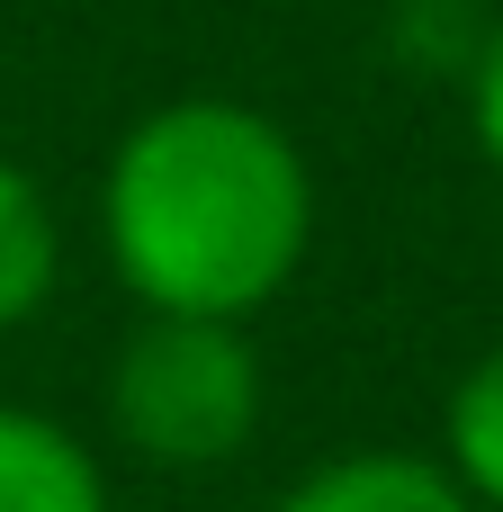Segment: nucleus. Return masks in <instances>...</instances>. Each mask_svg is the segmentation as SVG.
<instances>
[{"instance_id":"obj_2","label":"nucleus","mask_w":503,"mask_h":512,"mask_svg":"<svg viewBox=\"0 0 503 512\" xmlns=\"http://www.w3.org/2000/svg\"><path fill=\"white\" fill-rule=\"evenodd\" d=\"M117 432L162 468H216L261 432V360L243 324L216 315H153L108 369Z\"/></svg>"},{"instance_id":"obj_3","label":"nucleus","mask_w":503,"mask_h":512,"mask_svg":"<svg viewBox=\"0 0 503 512\" xmlns=\"http://www.w3.org/2000/svg\"><path fill=\"white\" fill-rule=\"evenodd\" d=\"M270 512H477V504H468V486L441 459L351 450V459H324L315 477H297Z\"/></svg>"},{"instance_id":"obj_4","label":"nucleus","mask_w":503,"mask_h":512,"mask_svg":"<svg viewBox=\"0 0 503 512\" xmlns=\"http://www.w3.org/2000/svg\"><path fill=\"white\" fill-rule=\"evenodd\" d=\"M0 512H108L99 459L27 405H0Z\"/></svg>"},{"instance_id":"obj_6","label":"nucleus","mask_w":503,"mask_h":512,"mask_svg":"<svg viewBox=\"0 0 503 512\" xmlns=\"http://www.w3.org/2000/svg\"><path fill=\"white\" fill-rule=\"evenodd\" d=\"M477 512H503V342L450 387V459H441Z\"/></svg>"},{"instance_id":"obj_7","label":"nucleus","mask_w":503,"mask_h":512,"mask_svg":"<svg viewBox=\"0 0 503 512\" xmlns=\"http://www.w3.org/2000/svg\"><path fill=\"white\" fill-rule=\"evenodd\" d=\"M468 126H477L486 162L503 171V18L477 36V54H468Z\"/></svg>"},{"instance_id":"obj_1","label":"nucleus","mask_w":503,"mask_h":512,"mask_svg":"<svg viewBox=\"0 0 503 512\" xmlns=\"http://www.w3.org/2000/svg\"><path fill=\"white\" fill-rule=\"evenodd\" d=\"M99 234L144 315L243 324L297 279L315 243V180L279 117L243 99H171L108 153Z\"/></svg>"},{"instance_id":"obj_5","label":"nucleus","mask_w":503,"mask_h":512,"mask_svg":"<svg viewBox=\"0 0 503 512\" xmlns=\"http://www.w3.org/2000/svg\"><path fill=\"white\" fill-rule=\"evenodd\" d=\"M54 270H63V225H54V198L0 153V333L27 324L45 297H54Z\"/></svg>"}]
</instances>
